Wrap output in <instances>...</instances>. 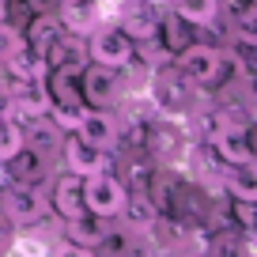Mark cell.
I'll list each match as a JSON object with an SVG mask.
<instances>
[{"mask_svg":"<svg viewBox=\"0 0 257 257\" xmlns=\"http://www.w3.org/2000/svg\"><path fill=\"white\" fill-rule=\"evenodd\" d=\"M219 189L227 193V201H257V174H253V167H227Z\"/></svg>","mask_w":257,"mask_h":257,"instance_id":"obj_21","label":"cell"},{"mask_svg":"<svg viewBox=\"0 0 257 257\" xmlns=\"http://www.w3.org/2000/svg\"><path fill=\"white\" fill-rule=\"evenodd\" d=\"M4 174L12 178V182H34L38 185L42 178L49 174V155L34 152V148H19V152H12L8 159H4Z\"/></svg>","mask_w":257,"mask_h":257,"instance_id":"obj_14","label":"cell"},{"mask_svg":"<svg viewBox=\"0 0 257 257\" xmlns=\"http://www.w3.org/2000/svg\"><path fill=\"white\" fill-rule=\"evenodd\" d=\"M204 257H249V238L242 231H219L208 238V246H204Z\"/></svg>","mask_w":257,"mask_h":257,"instance_id":"obj_22","label":"cell"},{"mask_svg":"<svg viewBox=\"0 0 257 257\" xmlns=\"http://www.w3.org/2000/svg\"><path fill=\"white\" fill-rule=\"evenodd\" d=\"M170 64H174L193 87H212V83H219V76H223V68H227L223 49L208 46V42H197V38L185 42V46L170 57ZM227 72H231V68H227Z\"/></svg>","mask_w":257,"mask_h":257,"instance_id":"obj_1","label":"cell"},{"mask_svg":"<svg viewBox=\"0 0 257 257\" xmlns=\"http://www.w3.org/2000/svg\"><path fill=\"white\" fill-rule=\"evenodd\" d=\"M212 155L223 167H253V144H249V128H219L208 140Z\"/></svg>","mask_w":257,"mask_h":257,"instance_id":"obj_10","label":"cell"},{"mask_svg":"<svg viewBox=\"0 0 257 257\" xmlns=\"http://www.w3.org/2000/svg\"><path fill=\"white\" fill-rule=\"evenodd\" d=\"M12 95V117L27 121V117H42L49 110V91H46V80H27V83H16L8 87Z\"/></svg>","mask_w":257,"mask_h":257,"instance_id":"obj_12","label":"cell"},{"mask_svg":"<svg viewBox=\"0 0 257 257\" xmlns=\"http://www.w3.org/2000/svg\"><path fill=\"white\" fill-rule=\"evenodd\" d=\"M4 68H8V76H12L16 83L46 80V76H49V61H46L42 53H34V49H27V46L12 49V53L4 57Z\"/></svg>","mask_w":257,"mask_h":257,"instance_id":"obj_17","label":"cell"},{"mask_svg":"<svg viewBox=\"0 0 257 257\" xmlns=\"http://www.w3.org/2000/svg\"><path fill=\"white\" fill-rule=\"evenodd\" d=\"M61 227H64V238L72 242V246H80V249H95L98 242H102V234H106V216H95V212H80V216H72V219H61Z\"/></svg>","mask_w":257,"mask_h":257,"instance_id":"obj_16","label":"cell"},{"mask_svg":"<svg viewBox=\"0 0 257 257\" xmlns=\"http://www.w3.org/2000/svg\"><path fill=\"white\" fill-rule=\"evenodd\" d=\"M4 117H12V95H8V87H0V121Z\"/></svg>","mask_w":257,"mask_h":257,"instance_id":"obj_26","label":"cell"},{"mask_svg":"<svg viewBox=\"0 0 257 257\" xmlns=\"http://www.w3.org/2000/svg\"><path fill=\"white\" fill-rule=\"evenodd\" d=\"M61 34H64V27H61V19H57L53 12H34L31 23H27V31H23V46L46 57L49 49L57 46V38H61Z\"/></svg>","mask_w":257,"mask_h":257,"instance_id":"obj_15","label":"cell"},{"mask_svg":"<svg viewBox=\"0 0 257 257\" xmlns=\"http://www.w3.org/2000/svg\"><path fill=\"white\" fill-rule=\"evenodd\" d=\"M159 4H163V8H167V0H159Z\"/></svg>","mask_w":257,"mask_h":257,"instance_id":"obj_28","label":"cell"},{"mask_svg":"<svg viewBox=\"0 0 257 257\" xmlns=\"http://www.w3.org/2000/svg\"><path fill=\"white\" fill-rule=\"evenodd\" d=\"M159 19H163V4L159 0H121L117 4V27L133 42L159 34Z\"/></svg>","mask_w":257,"mask_h":257,"instance_id":"obj_7","label":"cell"},{"mask_svg":"<svg viewBox=\"0 0 257 257\" xmlns=\"http://www.w3.org/2000/svg\"><path fill=\"white\" fill-rule=\"evenodd\" d=\"M46 204L57 212L61 219H72L83 212V197H80V174L64 170V174L53 178V193L46 197Z\"/></svg>","mask_w":257,"mask_h":257,"instance_id":"obj_13","label":"cell"},{"mask_svg":"<svg viewBox=\"0 0 257 257\" xmlns=\"http://www.w3.org/2000/svg\"><path fill=\"white\" fill-rule=\"evenodd\" d=\"M23 148V128H19L16 117H4L0 121V163L8 159L12 152H19Z\"/></svg>","mask_w":257,"mask_h":257,"instance_id":"obj_23","label":"cell"},{"mask_svg":"<svg viewBox=\"0 0 257 257\" xmlns=\"http://www.w3.org/2000/svg\"><path fill=\"white\" fill-rule=\"evenodd\" d=\"M16 223H12V219L8 216H4V212H0V257H4V253H8V249H12V242H16Z\"/></svg>","mask_w":257,"mask_h":257,"instance_id":"obj_24","label":"cell"},{"mask_svg":"<svg viewBox=\"0 0 257 257\" xmlns=\"http://www.w3.org/2000/svg\"><path fill=\"white\" fill-rule=\"evenodd\" d=\"M53 4L57 0H23V8H31V12H53Z\"/></svg>","mask_w":257,"mask_h":257,"instance_id":"obj_25","label":"cell"},{"mask_svg":"<svg viewBox=\"0 0 257 257\" xmlns=\"http://www.w3.org/2000/svg\"><path fill=\"white\" fill-rule=\"evenodd\" d=\"M121 212H125V227H128L133 234H148V231L155 227V219L163 216V212L152 204V197H148L144 189H140V193H125Z\"/></svg>","mask_w":257,"mask_h":257,"instance_id":"obj_19","label":"cell"},{"mask_svg":"<svg viewBox=\"0 0 257 257\" xmlns=\"http://www.w3.org/2000/svg\"><path fill=\"white\" fill-rule=\"evenodd\" d=\"M148 87H152V102L159 106L163 113H170V117H174V113H189L193 110V83L185 80L170 61L159 64V68H152Z\"/></svg>","mask_w":257,"mask_h":257,"instance_id":"obj_3","label":"cell"},{"mask_svg":"<svg viewBox=\"0 0 257 257\" xmlns=\"http://www.w3.org/2000/svg\"><path fill=\"white\" fill-rule=\"evenodd\" d=\"M0 212L16 223V231H23V227H38L46 219L49 204H46V193L34 182H12L8 178L0 185Z\"/></svg>","mask_w":257,"mask_h":257,"instance_id":"obj_2","label":"cell"},{"mask_svg":"<svg viewBox=\"0 0 257 257\" xmlns=\"http://www.w3.org/2000/svg\"><path fill=\"white\" fill-rule=\"evenodd\" d=\"M167 8L178 19H185L193 31H201L204 23H212L219 16V0H167Z\"/></svg>","mask_w":257,"mask_h":257,"instance_id":"obj_20","label":"cell"},{"mask_svg":"<svg viewBox=\"0 0 257 257\" xmlns=\"http://www.w3.org/2000/svg\"><path fill=\"white\" fill-rule=\"evenodd\" d=\"M57 152H61V159H64V170H72V174H80V178L98 174V170H110V152L80 140L76 133H64V140H61Z\"/></svg>","mask_w":257,"mask_h":257,"instance_id":"obj_8","label":"cell"},{"mask_svg":"<svg viewBox=\"0 0 257 257\" xmlns=\"http://www.w3.org/2000/svg\"><path fill=\"white\" fill-rule=\"evenodd\" d=\"M53 16L61 19L64 31H72V34H87L91 27L98 23L95 0H57V4H53Z\"/></svg>","mask_w":257,"mask_h":257,"instance_id":"obj_18","label":"cell"},{"mask_svg":"<svg viewBox=\"0 0 257 257\" xmlns=\"http://www.w3.org/2000/svg\"><path fill=\"white\" fill-rule=\"evenodd\" d=\"M144 148H152V155L159 163H178L185 155V133L174 125V121H159V125H152L148 128V140H144Z\"/></svg>","mask_w":257,"mask_h":257,"instance_id":"obj_11","label":"cell"},{"mask_svg":"<svg viewBox=\"0 0 257 257\" xmlns=\"http://www.w3.org/2000/svg\"><path fill=\"white\" fill-rule=\"evenodd\" d=\"M133 49L137 42L128 38L117 23H95L91 27V38H87V61L106 64V68H121V64L133 61Z\"/></svg>","mask_w":257,"mask_h":257,"instance_id":"obj_5","label":"cell"},{"mask_svg":"<svg viewBox=\"0 0 257 257\" xmlns=\"http://www.w3.org/2000/svg\"><path fill=\"white\" fill-rule=\"evenodd\" d=\"M80 95H83V106L110 110V106L125 95V87H121V72H117V68H106V64L87 61L80 68Z\"/></svg>","mask_w":257,"mask_h":257,"instance_id":"obj_6","label":"cell"},{"mask_svg":"<svg viewBox=\"0 0 257 257\" xmlns=\"http://www.w3.org/2000/svg\"><path fill=\"white\" fill-rule=\"evenodd\" d=\"M0 19H8V0H0Z\"/></svg>","mask_w":257,"mask_h":257,"instance_id":"obj_27","label":"cell"},{"mask_svg":"<svg viewBox=\"0 0 257 257\" xmlns=\"http://www.w3.org/2000/svg\"><path fill=\"white\" fill-rule=\"evenodd\" d=\"M80 140H87V144L95 148H106L110 152L113 144L121 140V121L113 117L110 110H95V106H83L80 117H76V128H72Z\"/></svg>","mask_w":257,"mask_h":257,"instance_id":"obj_9","label":"cell"},{"mask_svg":"<svg viewBox=\"0 0 257 257\" xmlns=\"http://www.w3.org/2000/svg\"><path fill=\"white\" fill-rule=\"evenodd\" d=\"M125 182H121L113 170H98V174L80 178V197H83V212H95V216H121V204H125Z\"/></svg>","mask_w":257,"mask_h":257,"instance_id":"obj_4","label":"cell"}]
</instances>
